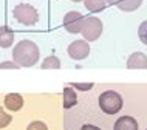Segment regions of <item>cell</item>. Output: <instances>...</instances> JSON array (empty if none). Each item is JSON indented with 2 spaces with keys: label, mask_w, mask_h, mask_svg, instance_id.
I'll return each mask as SVG.
<instances>
[{
  "label": "cell",
  "mask_w": 147,
  "mask_h": 130,
  "mask_svg": "<svg viewBox=\"0 0 147 130\" xmlns=\"http://www.w3.org/2000/svg\"><path fill=\"white\" fill-rule=\"evenodd\" d=\"M40 51L33 40H20L13 50V59L20 67H33L39 62Z\"/></svg>",
  "instance_id": "obj_1"
},
{
  "label": "cell",
  "mask_w": 147,
  "mask_h": 130,
  "mask_svg": "<svg viewBox=\"0 0 147 130\" xmlns=\"http://www.w3.org/2000/svg\"><path fill=\"white\" fill-rule=\"evenodd\" d=\"M99 108L105 113V115H115V113L121 112L122 105H124V101H122V96L115 90H107V92L99 94L98 99Z\"/></svg>",
  "instance_id": "obj_2"
},
{
  "label": "cell",
  "mask_w": 147,
  "mask_h": 130,
  "mask_svg": "<svg viewBox=\"0 0 147 130\" xmlns=\"http://www.w3.org/2000/svg\"><path fill=\"white\" fill-rule=\"evenodd\" d=\"M13 15L19 23H22L25 26H33L39 22L37 9L33 5H30V3H19V5H16L13 9Z\"/></svg>",
  "instance_id": "obj_3"
},
{
  "label": "cell",
  "mask_w": 147,
  "mask_h": 130,
  "mask_svg": "<svg viewBox=\"0 0 147 130\" xmlns=\"http://www.w3.org/2000/svg\"><path fill=\"white\" fill-rule=\"evenodd\" d=\"M82 37L85 39L87 42H94L96 39L101 37L102 34V22L101 19L98 17H87L84 20V26H82V31H81Z\"/></svg>",
  "instance_id": "obj_4"
},
{
  "label": "cell",
  "mask_w": 147,
  "mask_h": 130,
  "mask_svg": "<svg viewBox=\"0 0 147 130\" xmlns=\"http://www.w3.org/2000/svg\"><path fill=\"white\" fill-rule=\"evenodd\" d=\"M84 20L85 19L81 13H78V11H70V13H67L65 17H63V28L71 34H78L82 31Z\"/></svg>",
  "instance_id": "obj_5"
},
{
  "label": "cell",
  "mask_w": 147,
  "mask_h": 130,
  "mask_svg": "<svg viewBox=\"0 0 147 130\" xmlns=\"http://www.w3.org/2000/svg\"><path fill=\"white\" fill-rule=\"evenodd\" d=\"M67 53L74 61H82V59H85L90 54V45L85 39H78V40L71 42L68 45Z\"/></svg>",
  "instance_id": "obj_6"
},
{
  "label": "cell",
  "mask_w": 147,
  "mask_h": 130,
  "mask_svg": "<svg viewBox=\"0 0 147 130\" xmlns=\"http://www.w3.org/2000/svg\"><path fill=\"white\" fill-rule=\"evenodd\" d=\"M127 68L133 70H144L147 68V56L142 51H135L133 54H130L129 59H127Z\"/></svg>",
  "instance_id": "obj_7"
},
{
  "label": "cell",
  "mask_w": 147,
  "mask_h": 130,
  "mask_svg": "<svg viewBox=\"0 0 147 130\" xmlns=\"http://www.w3.org/2000/svg\"><path fill=\"white\" fill-rule=\"evenodd\" d=\"M138 121L132 116H121L116 119V123L113 125V130H138Z\"/></svg>",
  "instance_id": "obj_8"
},
{
  "label": "cell",
  "mask_w": 147,
  "mask_h": 130,
  "mask_svg": "<svg viewBox=\"0 0 147 130\" xmlns=\"http://www.w3.org/2000/svg\"><path fill=\"white\" fill-rule=\"evenodd\" d=\"M5 107L9 110V112H17L23 107V98L19 93H9L5 96Z\"/></svg>",
  "instance_id": "obj_9"
},
{
  "label": "cell",
  "mask_w": 147,
  "mask_h": 130,
  "mask_svg": "<svg viewBox=\"0 0 147 130\" xmlns=\"http://www.w3.org/2000/svg\"><path fill=\"white\" fill-rule=\"evenodd\" d=\"M14 42V33L9 30V26L3 25L0 26V46L2 48H9Z\"/></svg>",
  "instance_id": "obj_10"
},
{
  "label": "cell",
  "mask_w": 147,
  "mask_h": 130,
  "mask_svg": "<svg viewBox=\"0 0 147 130\" xmlns=\"http://www.w3.org/2000/svg\"><path fill=\"white\" fill-rule=\"evenodd\" d=\"M78 104V94L71 87L63 88V108H71Z\"/></svg>",
  "instance_id": "obj_11"
},
{
  "label": "cell",
  "mask_w": 147,
  "mask_h": 130,
  "mask_svg": "<svg viewBox=\"0 0 147 130\" xmlns=\"http://www.w3.org/2000/svg\"><path fill=\"white\" fill-rule=\"evenodd\" d=\"M118 8L121 11H125V13H130V11L138 9L142 5V0H118L116 2Z\"/></svg>",
  "instance_id": "obj_12"
},
{
  "label": "cell",
  "mask_w": 147,
  "mask_h": 130,
  "mask_svg": "<svg viewBox=\"0 0 147 130\" xmlns=\"http://www.w3.org/2000/svg\"><path fill=\"white\" fill-rule=\"evenodd\" d=\"M105 0H84L85 8L90 11V13H99L105 8Z\"/></svg>",
  "instance_id": "obj_13"
},
{
  "label": "cell",
  "mask_w": 147,
  "mask_h": 130,
  "mask_svg": "<svg viewBox=\"0 0 147 130\" xmlns=\"http://www.w3.org/2000/svg\"><path fill=\"white\" fill-rule=\"evenodd\" d=\"M42 68L43 70H57V68H61V61L56 56H48L42 62Z\"/></svg>",
  "instance_id": "obj_14"
},
{
  "label": "cell",
  "mask_w": 147,
  "mask_h": 130,
  "mask_svg": "<svg viewBox=\"0 0 147 130\" xmlns=\"http://www.w3.org/2000/svg\"><path fill=\"white\" fill-rule=\"evenodd\" d=\"M11 121H13V116L9 113H5V110L0 107V129H5L6 125H9Z\"/></svg>",
  "instance_id": "obj_15"
},
{
  "label": "cell",
  "mask_w": 147,
  "mask_h": 130,
  "mask_svg": "<svg viewBox=\"0 0 147 130\" xmlns=\"http://www.w3.org/2000/svg\"><path fill=\"white\" fill-rule=\"evenodd\" d=\"M138 37H140V40L147 45V20H144L140 25V28H138Z\"/></svg>",
  "instance_id": "obj_16"
},
{
  "label": "cell",
  "mask_w": 147,
  "mask_h": 130,
  "mask_svg": "<svg viewBox=\"0 0 147 130\" xmlns=\"http://www.w3.org/2000/svg\"><path fill=\"white\" fill-rule=\"evenodd\" d=\"M71 87L73 88H79L81 92H88L90 88H93V82H85V84H82V82H73Z\"/></svg>",
  "instance_id": "obj_17"
},
{
  "label": "cell",
  "mask_w": 147,
  "mask_h": 130,
  "mask_svg": "<svg viewBox=\"0 0 147 130\" xmlns=\"http://www.w3.org/2000/svg\"><path fill=\"white\" fill-rule=\"evenodd\" d=\"M26 130H48V127H47V124L42 123V121H33V123L26 127Z\"/></svg>",
  "instance_id": "obj_18"
},
{
  "label": "cell",
  "mask_w": 147,
  "mask_h": 130,
  "mask_svg": "<svg viewBox=\"0 0 147 130\" xmlns=\"http://www.w3.org/2000/svg\"><path fill=\"white\" fill-rule=\"evenodd\" d=\"M3 68H13V70H17V68H20V65L19 64H16V62H2L0 64V70H3Z\"/></svg>",
  "instance_id": "obj_19"
},
{
  "label": "cell",
  "mask_w": 147,
  "mask_h": 130,
  "mask_svg": "<svg viewBox=\"0 0 147 130\" xmlns=\"http://www.w3.org/2000/svg\"><path fill=\"white\" fill-rule=\"evenodd\" d=\"M81 130H101L98 127V125H93V124H85V125H82Z\"/></svg>",
  "instance_id": "obj_20"
},
{
  "label": "cell",
  "mask_w": 147,
  "mask_h": 130,
  "mask_svg": "<svg viewBox=\"0 0 147 130\" xmlns=\"http://www.w3.org/2000/svg\"><path fill=\"white\" fill-rule=\"evenodd\" d=\"M105 2H109V3H116L118 0H105Z\"/></svg>",
  "instance_id": "obj_21"
},
{
  "label": "cell",
  "mask_w": 147,
  "mask_h": 130,
  "mask_svg": "<svg viewBox=\"0 0 147 130\" xmlns=\"http://www.w3.org/2000/svg\"><path fill=\"white\" fill-rule=\"evenodd\" d=\"M71 2H74V3H79V2H82V0H71Z\"/></svg>",
  "instance_id": "obj_22"
}]
</instances>
